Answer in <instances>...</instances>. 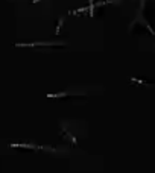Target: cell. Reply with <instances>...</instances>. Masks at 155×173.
I'll return each mask as SVG.
<instances>
[{
    "mask_svg": "<svg viewBox=\"0 0 155 173\" xmlns=\"http://www.w3.org/2000/svg\"><path fill=\"white\" fill-rule=\"evenodd\" d=\"M131 80L135 82V83H146V85H150V82H146V80H141V79H137V77H132Z\"/></svg>",
    "mask_w": 155,
    "mask_h": 173,
    "instance_id": "1",
    "label": "cell"
},
{
    "mask_svg": "<svg viewBox=\"0 0 155 173\" xmlns=\"http://www.w3.org/2000/svg\"><path fill=\"white\" fill-rule=\"evenodd\" d=\"M61 26H62V18L59 20V23H58V28H56V34L59 32V29H61Z\"/></svg>",
    "mask_w": 155,
    "mask_h": 173,
    "instance_id": "3",
    "label": "cell"
},
{
    "mask_svg": "<svg viewBox=\"0 0 155 173\" xmlns=\"http://www.w3.org/2000/svg\"><path fill=\"white\" fill-rule=\"evenodd\" d=\"M88 11H90V15L93 17V14H94V3H93V0H90V8H88Z\"/></svg>",
    "mask_w": 155,
    "mask_h": 173,
    "instance_id": "2",
    "label": "cell"
}]
</instances>
